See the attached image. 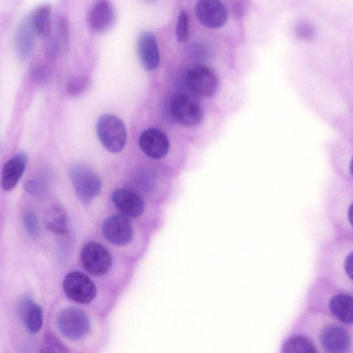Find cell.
Instances as JSON below:
<instances>
[{
	"instance_id": "16",
	"label": "cell",
	"mask_w": 353,
	"mask_h": 353,
	"mask_svg": "<svg viewBox=\"0 0 353 353\" xmlns=\"http://www.w3.org/2000/svg\"><path fill=\"white\" fill-rule=\"evenodd\" d=\"M332 313L341 322L353 324V296L339 294L332 296L329 303Z\"/></svg>"
},
{
	"instance_id": "13",
	"label": "cell",
	"mask_w": 353,
	"mask_h": 353,
	"mask_svg": "<svg viewBox=\"0 0 353 353\" xmlns=\"http://www.w3.org/2000/svg\"><path fill=\"white\" fill-rule=\"evenodd\" d=\"M137 46L138 57L143 67L148 71L155 70L160 61L155 36L150 32H141L138 37Z\"/></svg>"
},
{
	"instance_id": "4",
	"label": "cell",
	"mask_w": 353,
	"mask_h": 353,
	"mask_svg": "<svg viewBox=\"0 0 353 353\" xmlns=\"http://www.w3.org/2000/svg\"><path fill=\"white\" fill-rule=\"evenodd\" d=\"M57 325L61 333L72 340L85 337L90 330V323L87 314L74 307H67L59 313Z\"/></svg>"
},
{
	"instance_id": "12",
	"label": "cell",
	"mask_w": 353,
	"mask_h": 353,
	"mask_svg": "<svg viewBox=\"0 0 353 353\" xmlns=\"http://www.w3.org/2000/svg\"><path fill=\"white\" fill-rule=\"evenodd\" d=\"M320 340L328 353H346L351 343L347 331L337 325L324 327L320 334Z\"/></svg>"
},
{
	"instance_id": "6",
	"label": "cell",
	"mask_w": 353,
	"mask_h": 353,
	"mask_svg": "<svg viewBox=\"0 0 353 353\" xmlns=\"http://www.w3.org/2000/svg\"><path fill=\"white\" fill-rule=\"evenodd\" d=\"M186 85L189 90L199 97H210L216 90L217 76L214 71L207 65H197L191 68L185 76Z\"/></svg>"
},
{
	"instance_id": "10",
	"label": "cell",
	"mask_w": 353,
	"mask_h": 353,
	"mask_svg": "<svg viewBox=\"0 0 353 353\" xmlns=\"http://www.w3.org/2000/svg\"><path fill=\"white\" fill-rule=\"evenodd\" d=\"M139 145L148 157L154 159L165 157L170 150L167 136L157 128H148L140 135Z\"/></svg>"
},
{
	"instance_id": "23",
	"label": "cell",
	"mask_w": 353,
	"mask_h": 353,
	"mask_svg": "<svg viewBox=\"0 0 353 353\" xmlns=\"http://www.w3.org/2000/svg\"><path fill=\"white\" fill-rule=\"evenodd\" d=\"M40 353H69L67 347L52 334H46L41 342Z\"/></svg>"
},
{
	"instance_id": "5",
	"label": "cell",
	"mask_w": 353,
	"mask_h": 353,
	"mask_svg": "<svg viewBox=\"0 0 353 353\" xmlns=\"http://www.w3.org/2000/svg\"><path fill=\"white\" fill-rule=\"evenodd\" d=\"M81 261L87 272L93 276H101L110 270L112 256L102 245L95 241H90L81 248Z\"/></svg>"
},
{
	"instance_id": "1",
	"label": "cell",
	"mask_w": 353,
	"mask_h": 353,
	"mask_svg": "<svg viewBox=\"0 0 353 353\" xmlns=\"http://www.w3.org/2000/svg\"><path fill=\"white\" fill-rule=\"evenodd\" d=\"M96 130L103 146L112 153L123 150L127 141V131L123 121L112 114H104L97 120Z\"/></svg>"
},
{
	"instance_id": "14",
	"label": "cell",
	"mask_w": 353,
	"mask_h": 353,
	"mask_svg": "<svg viewBox=\"0 0 353 353\" xmlns=\"http://www.w3.org/2000/svg\"><path fill=\"white\" fill-rule=\"evenodd\" d=\"M112 201L115 207L128 216L137 217L144 211L143 200L130 189L116 190L112 195Z\"/></svg>"
},
{
	"instance_id": "21",
	"label": "cell",
	"mask_w": 353,
	"mask_h": 353,
	"mask_svg": "<svg viewBox=\"0 0 353 353\" xmlns=\"http://www.w3.org/2000/svg\"><path fill=\"white\" fill-rule=\"evenodd\" d=\"M283 353H317L313 343L304 336H294L283 345Z\"/></svg>"
},
{
	"instance_id": "27",
	"label": "cell",
	"mask_w": 353,
	"mask_h": 353,
	"mask_svg": "<svg viewBox=\"0 0 353 353\" xmlns=\"http://www.w3.org/2000/svg\"><path fill=\"white\" fill-rule=\"evenodd\" d=\"M48 71L43 67H37L32 71V77L37 81L43 80L47 77Z\"/></svg>"
},
{
	"instance_id": "20",
	"label": "cell",
	"mask_w": 353,
	"mask_h": 353,
	"mask_svg": "<svg viewBox=\"0 0 353 353\" xmlns=\"http://www.w3.org/2000/svg\"><path fill=\"white\" fill-rule=\"evenodd\" d=\"M34 32L31 18L23 22L17 38V46L21 57H27L30 54L34 43Z\"/></svg>"
},
{
	"instance_id": "28",
	"label": "cell",
	"mask_w": 353,
	"mask_h": 353,
	"mask_svg": "<svg viewBox=\"0 0 353 353\" xmlns=\"http://www.w3.org/2000/svg\"><path fill=\"white\" fill-rule=\"evenodd\" d=\"M348 219L353 227V203L351 204L348 210Z\"/></svg>"
},
{
	"instance_id": "11",
	"label": "cell",
	"mask_w": 353,
	"mask_h": 353,
	"mask_svg": "<svg viewBox=\"0 0 353 353\" xmlns=\"http://www.w3.org/2000/svg\"><path fill=\"white\" fill-rule=\"evenodd\" d=\"M115 12L111 2L106 0L97 1L90 8L87 22L89 28L97 32L108 30L114 21Z\"/></svg>"
},
{
	"instance_id": "26",
	"label": "cell",
	"mask_w": 353,
	"mask_h": 353,
	"mask_svg": "<svg viewBox=\"0 0 353 353\" xmlns=\"http://www.w3.org/2000/svg\"><path fill=\"white\" fill-rule=\"evenodd\" d=\"M344 268L346 274L353 281V252L347 256L344 263Z\"/></svg>"
},
{
	"instance_id": "17",
	"label": "cell",
	"mask_w": 353,
	"mask_h": 353,
	"mask_svg": "<svg viewBox=\"0 0 353 353\" xmlns=\"http://www.w3.org/2000/svg\"><path fill=\"white\" fill-rule=\"evenodd\" d=\"M21 319L31 333H37L42 325V310L32 299H24L20 307Z\"/></svg>"
},
{
	"instance_id": "3",
	"label": "cell",
	"mask_w": 353,
	"mask_h": 353,
	"mask_svg": "<svg viewBox=\"0 0 353 353\" xmlns=\"http://www.w3.org/2000/svg\"><path fill=\"white\" fill-rule=\"evenodd\" d=\"M170 113L173 119L185 127H192L201 123L203 110L200 105L187 94L174 96L170 102Z\"/></svg>"
},
{
	"instance_id": "18",
	"label": "cell",
	"mask_w": 353,
	"mask_h": 353,
	"mask_svg": "<svg viewBox=\"0 0 353 353\" xmlns=\"http://www.w3.org/2000/svg\"><path fill=\"white\" fill-rule=\"evenodd\" d=\"M46 228L53 233L63 234L68 228V219L65 210L60 205L50 206L43 218Z\"/></svg>"
},
{
	"instance_id": "29",
	"label": "cell",
	"mask_w": 353,
	"mask_h": 353,
	"mask_svg": "<svg viewBox=\"0 0 353 353\" xmlns=\"http://www.w3.org/2000/svg\"><path fill=\"white\" fill-rule=\"evenodd\" d=\"M350 171H351L352 174H353V158L350 162Z\"/></svg>"
},
{
	"instance_id": "7",
	"label": "cell",
	"mask_w": 353,
	"mask_h": 353,
	"mask_svg": "<svg viewBox=\"0 0 353 353\" xmlns=\"http://www.w3.org/2000/svg\"><path fill=\"white\" fill-rule=\"evenodd\" d=\"M63 288L69 299L80 303H90L97 294L93 281L79 271L70 272L65 276Z\"/></svg>"
},
{
	"instance_id": "22",
	"label": "cell",
	"mask_w": 353,
	"mask_h": 353,
	"mask_svg": "<svg viewBox=\"0 0 353 353\" xmlns=\"http://www.w3.org/2000/svg\"><path fill=\"white\" fill-rule=\"evenodd\" d=\"M90 84V78L88 75H78L70 79L65 85L66 93L77 97L83 93Z\"/></svg>"
},
{
	"instance_id": "9",
	"label": "cell",
	"mask_w": 353,
	"mask_h": 353,
	"mask_svg": "<svg viewBox=\"0 0 353 353\" xmlns=\"http://www.w3.org/2000/svg\"><path fill=\"white\" fill-rule=\"evenodd\" d=\"M194 10L199 21L210 28H221L228 19V10L219 1H199L196 4Z\"/></svg>"
},
{
	"instance_id": "24",
	"label": "cell",
	"mask_w": 353,
	"mask_h": 353,
	"mask_svg": "<svg viewBox=\"0 0 353 353\" xmlns=\"http://www.w3.org/2000/svg\"><path fill=\"white\" fill-rule=\"evenodd\" d=\"M176 34L179 41L186 42L189 39V16L185 10H182L180 12Z\"/></svg>"
},
{
	"instance_id": "25",
	"label": "cell",
	"mask_w": 353,
	"mask_h": 353,
	"mask_svg": "<svg viewBox=\"0 0 353 353\" xmlns=\"http://www.w3.org/2000/svg\"><path fill=\"white\" fill-rule=\"evenodd\" d=\"M23 221L27 233L32 238H37L39 234V226L35 214L32 212H27Z\"/></svg>"
},
{
	"instance_id": "15",
	"label": "cell",
	"mask_w": 353,
	"mask_h": 353,
	"mask_svg": "<svg viewBox=\"0 0 353 353\" xmlns=\"http://www.w3.org/2000/svg\"><path fill=\"white\" fill-rule=\"evenodd\" d=\"M27 163V155L21 152L3 165L1 172V188L5 191L12 190L19 181Z\"/></svg>"
},
{
	"instance_id": "8",
	"label": "cell",
	"mask_w": 353,
	"mask_h": 353,
	"mask_svg": "<svg viewBox=\"0 0 353 353\" xmlns=\"http://www.w3.org/2000/svg\"><path fill=\"white\" fill-rule=\"evenodd\" d=\"M102 232L108 241L117 246L129 243L133 236V227L123 216L113 215L103 223Z\"/></svg>"
},
{
	"instance_id": "19",
	"label": "cell",
	"mask_w": 353,
	"mask_h": 353,
	"mask_svg": "<svg viewBox=\"0 0 353 353\" xmlns=\"http://www.w3.org/2000/svg\"><path fill=\"white\" fill-rule=\"evenodd\" d=\"M32 25L35 32L42 37H48L51 32V7L43 5L38 7L31 16Z\"/></svg>"
},
{
	"instance_id": "2",
	"label": "cell",
	"mask_w": 353,
	"mask_h": 353,
	"mask_svg": "<svg viewBox=\"0 0 353 353\" xmlns=\"http://www.w3.org/2000/svg\"><path fill=\"white\" fill-rule=\"evenodd\" d=\"M70 174L75 192L82 202L89 203L100 192L101 181L89 167L75 165L70 169Z\"/></svg>"
}]
</instances>
